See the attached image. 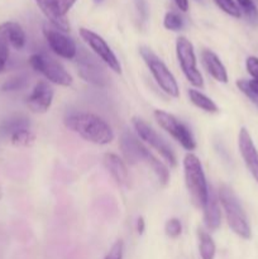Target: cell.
<instances>
[{
	"label": "cell",
	"instance_id": "6da1fadb",
	"mask_svg": "<svg viewBox=\"0 0 258 259\" xmlns=\"http://www.w3.org/2000/svg\"><path fill=\"white\" fill-rule=\"evenodd\" d=\"M70 131L77 133L81 138L99 146H105L113 142L114 132L111 126L100 116L91 113L71 114L65 119Z\"/></svg>",
	"mask_w": 258,
	"mask_h": 259
},
{
	"label": "cell",
	"instance_id": "7a4b0ae2",
	"mask_svg": "<svg viewBox=\"0 0 258 259\" xmlns=\"http://www.w3.org/2000/svg\"><path fill=\"white\" fill-rule=\"evenodd\" d=\"M219 202L222 204L223 210L225 212L228 225L230 229L243 239H250L252 232L250 227L248 224L247 215L238 200L237 195L234 194L232 189L227 185H222L219 187Z\"/></svg>",
	"mask_w": 258,
	"mask_h": 259
},
{
	"label": "cell",
	"instance_id": "3957f363",
	"mask_svg": "<svg viewBox=\"0 0 258 259\" xmlns=\"http://www.w3.org/2000/svg\"><path fill=\"white\" fill-rule=\"evenodd\" d=\"M184 175L187 191L195 206L204 207L207 199L206 177H205L202 164L199 157L194 153H187L184 158Z\"/></svg>",
	"mask_w": 258,
	"mask_h": 259
},
{
	"label": "cell",
	"instance_id": "277c9868",
	"mask_svg": "<svg viewBox=\"0 0 258 259\" xmlns=\"http://www.w3.org/2000/svg\"><path fill=\"white\" fill-rule=\"evenodd\" d=\"M142 58L148 66L149 71H151L152 76L154 77L156 82L158 83L159 88L167 94V95L172 96V98H179L180 89L177 85V81L175 76L172 75L171 71L168 70L163 61L148 47H141L139 48Z\"/></svg>",
	"mask_w": 258,
	"mask_h": 259
},
{
	"label": "cell",
	"instance_id": "5b68a950",
	"mask_svg": "<svg viewBox=\"0 0 258 259\" xmlns=\"http://www.w3.org/2000/svg\"><path fill=\"white\" fill-rule=\"evenodd\" d=\"M29 66L47 78L50 82L60 86L72 85V76L66 71V68L58 61L43 53H34L29 57Z\"/></svg>",
	"mask_w": 258,
	"mask_h": 259
},
{
	"label": "cell",
	"instance_id": "8992f818",
	"mask_svg": "<svg viewBox=\"0 0 258 259\" xmlns=\"http://www.w3.org/2000/svg\"><path fill=\"white\" fill-rule=\"evenodd\" d=\"M176 55L185 77L195 88H204V78L197 70L196 55L194 46L186 37H179L176 40Z\"/></svg>",
	"mask_w": 258,
	"mask_h": 259
},
{
	"label": "cell",
	"instance_id": "52a82bcc",
	"mask_svg": "<svg viewBox=\"0 0 258 259\" xmlns=\"http://www.w3.org/2000/svg\"><path fill=\"white\" fill-rule=\"evenodd\" d=\"M154 118H156L158 125L163 131H166L172 138L176 139L186 151H194L196 148V142H195L191 131L180 119L164 110L154 111Z\"/></svg>",
	"mask_w": 258,
	"mask_h": 259
},
{
	"label": "cell",
	"instance_id": "ba28073f",
	"mask_svg": "<svg viewBox=\"0 0 258 259\" xmlns=\"http://www.w3.org/2000/svg\"><path fill=\"white\" fill-rule=\"evenodd\" d=\"M132 123H133L134 129H136L137 134H138L139 138H141L142 141H144L146 143H148L152 148L156 149V151L163 157L164 161H167V163H168L169 166H176V157H175L174 151H172L171 147H169L168 144L156 133V131H154L152 126H149L143 119L138 118V116H134Z\"/></svg>",
	"mask_w": 258,
	"mask_h": 259
},
{
	"label": "cell",
	"instance_id": "9c48e42d",
	"mask_svg": "<svg viewBox=\"0 0 258 259\" xmlns=\"http://www.w3.org/2000/svg\"><path fill=\"white\" fill-rule=\"evenodd\" d=\"M80 37L110 70H113L115 73L121 72V66L119 63V60L103 37H100L98 33L93 32V30L86 29V28H81Z\"/></svg>",
	"mask_w": 258,
	"mask_h": 259
},
{
	"label": "cell",
	"instance_id": "30bf717a",
	"mask_svg": "<svg viewBox=\"0 0 258 259\" xmlns=\"http://www.w3.org/2000/svg\"><path fill=\"white\" fill-rule=\"evenodd\" d=\"M75 58H77L78 72L83 80L95 86H105L108 83L105 71L93 56L81 52V55L77 53Z\"/></svg>",
	"mask_w": 258,
	"mask_h": 259
},
{
	"label": "cell",
	"instance_id": "8fae6325",
	"mask_svg": "<svg viewBox=\"0 0 258 259\" xmlns=\"http://www.w3.org/2000/svg\"><path fill=\"white\" fill-rule=\"evenodd\" d=\"M43 34L51 50L60 57L66 60H72L77 55V47L76 43L70 37L61 33L60 30L51 27L43 28Z\"/></svg>",
	"mask_w": 258,
	"mask_h": 259
},
{
	"label": "cell",
	"instance_id": "7c38bea8",
	"mask_svg": "<svg viewBox=\"0 0 258 259\" xmlns=\"http://www.w3.org/2000/svg\"><path fill=\"white\" fill-rule=\"evenodd\" d=\"M53 91L52 86L47 81L42 80L38 81L33 88L32 93L27 99V105L33 113L45 114L50 110L51 105L53 101Z\"/></svg>",
	"mask_w": 258,
	"mask_h": 259
},
{
	"label": "cell",
	"instance_id": "4fadbf2b",
	"mask_svg": "<svg viewBox=\"0 0 258 259\" xmlns=\"http://www.w3.org/2000/svg\"><path fill=\"white\" fill-rule=\"evenodd\" d=\"M238 147H239V152L242 154L245 166L258 184V151L253 143L252 137L245 128H242L239 131Z\"/></svg>",
	"mask_w": 258,
	"mask_h": 259
},
{
	"label": "cell",
	"instance_id": "5bb4252c",
	"mask_svg": "<svg viewBox=\"0 0 258 259\" xmlns=\"http://www.w3.org/2000/svg\"><path fill=\"white\" fill-rule=\"evenodd\" d=\"M104 166H105L106 171L111 175L116 184L120 186L128 187L131 177H129V171L126 168V164L124 163L123 159L119 156L114 153H106L104 156Z\"/></svg>",
	"mask_w": 258,
	"mask_h": 259
},
{
	"label": "cell",
	"instance_id": "9a60e30c",
	"mask_svg": "<svg viewBox=\"0 0 258 259\" xmlns=\"http://www.w3.org/2000/svg\"><path fill=\"white\" fill-rule=\"evenodd\" d=\"M0 39L15 50H22L27 42V35L20 24L15 22H4L0 24Z\"/></svg>",
	"mask_w": 258,
	"mask_h": 259
},
{
	"label": "cell",
	"instance_id": "2e32d148",
	"mask_svg": "<svg viewBox=\"0 0 258 259\" xmlns=\"http://www.w3.org/2000/svg\"><path fill=\"white\" fill-rule=\"evenodd\" d=\"M204 222L209 230H217L222 223V211H220L219 197L214 192L212 187H210L207 192V199L204 205Z\"/></svg>",
	"mask_w": 258,
	"mask_h": 259
},
{
	"label": "cell",
	"instance_id": "e0dca14e",
	"mask_svg": "<svg viewBox=\"0 0 258 259\" xmlns=\"http://www.w3.org/2000/svg\"><path fill=\"white\" fill-rule=\"evenodd\" d=\"M143 148L142 142L132 132L125 131L120 137V149L124 158L129 164H136L141 161V152Z\"/></svg>",
	"mask_w": 258,
	"mask_h": 259
},
{
	"label": "cell",
	"instance_id": "ac0fdd59",
	"mask_svg": "<svg viewBox=\"0 0 258 259\" xmlns=\"http://www.w3.org/2000/svg\"><path fill=\"white\" fill-rule=\"evenodd\" d=\"M201 60L207 72H209L210 75L218 81V82H223V83L228 82L227 68H225V66L223 65L220 58L218 57L212 51L210 50L202 51Z\"/></svg>",
	"mask_w": 258,
	"mask_h": 259
},
{
	"label": "cell",
	"instance_id": "d6986e66",
	"mask_svg": "<svg viewBox=\"0 0 258 259\" xmlns=\"http://www.w3.org/2000/svg\"><path fill=\"white\" fill-rule=\"evenodd\" d=\"M35 2H37L38 7L43 12V14L46 15V18L55 25L56 29L62 30V32H68L70 30L68 20L66 19V17H61L58 14L57 9H56L55 0H35Z\"/></svg>",
	"mask_w": 258,
	"mask_h": 259
},
{
	"label": "cell",
	"instance_id": "ffe728a7",
	"mask_svg": "<svg viewBox=\"0 0 258 259\" xmlns=\"http://www.w3.org/2000/svg\"><path fill=\"white\" fill-rule=\"evenodd\" d=\"M141 161L146 162V163L148 164L152 169H153V172L156 174L157 179L159 180V182H161L162 185L168 184L169 171H168V168H167V166L164 163H162V162L159 161V159L157 158L153 153H151V152L148 151V148H146L144 146H143V148H142V152H141Z\"/></svg>",
	"mask_w": 258,
	"mask_h": 259
},
{
	"label": "cell",
	"instance_id": "44dd1931",
	"mask_svg": "<svg viewBox=\"0 0 258 259\" xmlns=\"http://www.w3.org/2000/svg\"><path fill=\"white\" fill-rule=\"evenodd\" d=\"M189 98H190V101H191L192 104H194L196 108L201 109V110L206 111V113H210V114H215L219 111V109H218L217 104L214 103V101L211 100L210 98H207L205 94L200 93L199 90H195V89H190L189 90Z\"/></svg>",
	"mask_w": 258,
	"mask_h": 259
},
{
	"label": "cell",
	"instance_id": "7402d4cb",
	"mask_svg": "<svg viewBox=\"0 0 258 259\" xmlns=\"http://www.w3.org/2000/svg\"><path fill=\"white\" fill-rule=\"evenodd\" d=\"M197 237H199L200 257L201 259H214L215 253H217V245H215L211 235L205 230L199 229Z\"/></svg>",
	"mask_w": 258,
	"mask_h": 259
},
{
	"label": "cell",
	"instance_id": "603a6c76",
	"mask_svg": "<svg viewBox=\"0 0 258 259\" xmlns=\"http://www.w3.org/2000/svg\"><path fill=\"white\" fill-rule=\"evenodd\" d=\"M29 128V121L25 118H12L5 120L4 123L0 126V132L3 134H7V136H12L13 133L18 131H22V129H28Z\"/></svg>",
	"mask_w": 258,
	"mask_h": 259
},
{
	"label": "cell",
	"instance_id": "cb8c5ba5",
	"mask_svg": "<svg viewBox=\"0 0 258 259\" xmlns=\"http://www.w3.org/2000/svg\"><path fill=\"white\" fill-rule=\"evenodd\" d=\"M239 9H242L248 22L254 27H258V8L255 7L253 0H237Z\"/></svg>",
	"mask_w": 258,
	"mask_h": 259
},
{
	"label": "cell",
	"instance_id": "d4e9b609",
	"mask_svg": "<svg viewBox=\"0 0 258 259\" xmlns=\"http://www.w3.org/2000/svg\"><path fill=\"white\" fill-rule=\"evenodd\" d=\"M34 141L35 136L32 133V131H30L29 128L18 131L10 136V142H12V144L18 147H29L34 143Z\"/></svg>",
	"mask_w": 258,
	"mask_h": 259
},
{
	"label": "cell",
	"instance_id": "484cf974",
	"mask_svg": "<svg viewBox=\"0 0 258 259\" xmlns=\"http://www.w3.org/2000/svg\"><path fill=\"white\" fill-rule=\"evenodd\" d=\"M163 25L166 29L176 32V30L182 29V27H184V20H182V18L180 17L177 13L168 12L166 15H164Z\"/></svg>",
	"mask_w": 258,
	"mask_h": 259
},
{
	"label": "cell",
	"instance_id": "4316f807",
	"mask_svg": "<svg viewBox=\"0 0 258 259\" xmlns=\"http://www.w3.org/2000/svg\"><path fill=\"white\" fill-rule=\"evenodd\" d=\"M214 2L215 4L223 10V12L229 14L230 17H234V18L240 17V9L234 0H214Z\"/></svg>",
	"mask_w": 258,
	"mask_h": 259
},
{
	"label": "cell",
	"instance_id": "83f0119b",
	"mask_svg": "<svg viewBox=\"0 0 258 259\" xmlns=\"http://www.w3.org/2000/svg\"><path fill=\"white\" fill-rule=\"evenodd\" d=\"M27 83V77L23 75L14 76V77L9 78L8 81H5L2 85L3 91H18L20 89H23Z\"/></svg>",
	"mask_w": 258,
	"mask_h": 259
},
{
	"label": "cell",
	"instance_id": "f1b7e54d",
	"mask_svg": "<svg viewBox=\"0 0 258 259\" xmlns=\"http://www.w3.org/2000/svg\"><path fill=\"white\" fill-rule=\"evenodd\" d=\"M164 232L169 238H177L181 235L182 233V224L179 219L172 218V219L167 220L166 225H164Z\"/></svg>",
	"mask_w": 258,
	"mask_h": 259
},
{
	"label": "cell",
	"instance_id": "f546056e",
	"mask_svg": "<svg viewBox=\"0 0 258 259\" xmlns=\"http://www.w3.org/2000/svg\"><path fill=\"white\" fill-rule=\"evenodd\" d=\"M123 252H124V244L121 240H116L110 248L109 253L106 254L105 259H123Z\"/></svg>",
	"mask_w": 258,
	"mask_h": 259
},
{
	"label": "cell",
	"instance_id": "4dcf8cb0",
	"mask_svg": "<svg viewBox=\"0 0 258 259\" xmlns=\"http://www.w3.org/2000/svg\"><path fill=\"white\" fill-rule=\"evenodd\" d=\"M75 3L76 0H55L56 9H57L58 14H60L61 17H66L68 10L73 7Z\"/></svg>",
	"mask_w": 258,
	"mask_h": 259
},
{
	"label": "cell",
	"instance_id": "1f68e13d",
	"mask_svg": "<svg viewBox=\"0 0 258 259\" xmlns=\"http://www.w3.org/2000/svg\"><path fill=\"white\" fill-rule=\"evenodd\" d=\"M237 86L238 89H239V90L242 91V93L244 94V95L247 96V98L249 99V100L258 108V95H255V94H253L252 91H249V89L247 88V80H238Z\"/></svg>",
	"mask_w": 258,
	"mask_h": 259
},
{
	"label": "cell",
	"instance_id": "d6a6232c",
	"mask_svg": "<svg viewBox=\"0 0 258 259\" xmlns=\"http://www.w3.org/2000/svg\"><path fill=\"white\" fill-rule=\"evenodd\" d=\"M245 67H247L248 73L252 76L254 80H258V58L254 56H250L245 61Z\"/></svg>",
	"mask_w": 258,
	"mask_h": 259
},
{
	"label": "cell",
	"instance_id": "836d02e7",
	"mask_svg": "<svg viewBox=\"0 0 258 259\" xmlns=\"http://www.w3.org/2000/svg\"><path fill=\"white\" fill-rule=\"evenodd\" d=\"M8 58H9V46L4 40L0 39V61L7 62Z\"/></svg>",
	"mask_w": 258,
	"mask_h": 259
},
{
	"label": "cell",
	"instance_id": "e575fe53",
	"mask_svg": "<svg viewBox=\"0 0 258 259\" xmlns=\"http://www.w3.org/2000/svg\"><path fill=\"white\" fill-rule=\"evenodd\" d=\"M137 9H138L139 15L142 17V20H146L147 18V5L144 0H136Z\"/></svg>",
	"mask_w": 258,
	"mask_h": 259
},
{
	"label": "cell",
	"instance_id": "d590c367",
	"mask_svg": "<svg viewBox=\"0 0 258 259\" xmlns=\"http://www.w3.org/2000/svg\"><path fill=\"white\" fill-rule=\"evenodd\" d=\"M247 88L249 89V91H252L253 94L258 95V80H247Z\"/></svg>",
	"mask_w": 258,
	"mask_h": 259
},
{
	"label": "cell",
	"instance_id": "8d00e7d4",
	"mask_svg": "<svg viewBox=\"0 0 258 259\" xmlns=\"http://www.w3.org/2000/svg\"><path fill=\"white\" fill-rule=\"evenodd\" d=\"M177 8H179L181 12H187L189 10V0H175Z\"/></svg>",
	"mask_w": 258,
	"mask_h": 259
},
{
	"label": "cell",
	"instance_id": "74e56055",
	"mask_svg": "<svg viewBox=\"0 0 258 259\" xmlns=\"http://www.w3.org/2000/svg\"><path fill=\"white\" fill-rule=\"evenodd\" d=\"M144 229H146V223H144V219L143 218H138V220H137V232L139 233V234H143Z\"/></svg>",
	"mask_w": 258,
	"mask_h": 259
},
{
	"label": "cell",
	"instance_id": "f35d334b",
	"mask_svg": "<svg viewBox=\"0 0 258 259\" xmlns=\"http://www.w3.org/2000/svg\"><path fill=\"white\" fill-rule=\"evenodd\" d=\"M5 63H7V62H4V61H0V72H2V71L4 70V67H5Z\"/></svg>",
	"mask_w": 258,
	"mask_h": 259
},
{
	"label": "cell",
	"instance_id": "ab89813d",
	"mask_svg": "<svg viewBox=\"0 0 258 259\" xmlns=\"http://www.w3.org/2000/svg\"><path fill=\"white\" fill-rule=\"evenodd\" d=\"M94 2H95L96 4H100V3H101V2H104V0H94Z\"/></svg>",
	"mask_w": 258,
	"mask_h": 259
}]
</instances>
